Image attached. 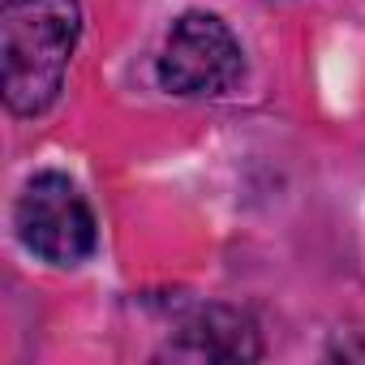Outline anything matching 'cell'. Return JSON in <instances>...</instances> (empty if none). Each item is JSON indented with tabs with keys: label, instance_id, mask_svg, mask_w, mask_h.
Returning a JSON list of instances; mask_svg holds the SVG:
<instances>
[{
	"label": "cell",
	"instance_id": "2",
	"mask_svg": "<svg viewBox=\"0 0 365 365\" xmlns=\"http://www.w3.org/2000/svg\"><path fill=\"white\" fill-rule=\"evenodd\" d=\"M14 232L39 262L52 267H78L99 245L95 211L65 172H35L22 185L14 202Z\"/></svg>",
	"mask_w": 365,
	"mask_h": 365
},
{
	"label": "cell",
	"instance_id": "4",
	"mask_svg": "<svg viewBox=\"0 0 365 365\" xmlns=\"http://www.w3.org/2000/svg\"><path fill=\"white\" fill-rule=\"evenodd\" d=\"M159 356H172V361H258L262 335L245 309L207 301V305H194L176 322V331Z\"/></svg>",
	"mask_w": 365,
	"mask_h": 365
},
{
	"label": "cell",
	"instance_id": "3",
	"mask_svg": "<svg viewBox=\"0 0 365 365\" xmlns=\"http://www.w3.org/2000/svg\"><path fill=\"white\" fill-rule=\"evenodd\" d=\"M155 73H159V86L168 95L220 99L245 78V52L224 18L190 9L168 26Z\"/></svg>",
	"mask_w": 365,
	"mask_h": 365
},
{
	"label": "cell",
	"instance_id": "1",
	"mask_svg": "<svg viewBox=\"0 0 365 365\" xmlns=\"http://www.w3.org/2000/svg\"><path fill=\"white\" fill-rule=\"evenodd\" d=\"M82 39L78 0H5L0 9V91L14 116H43Z\"/></svg>",
	"mask_w": 365,
	"mask_h": 365
}]
</instances>
